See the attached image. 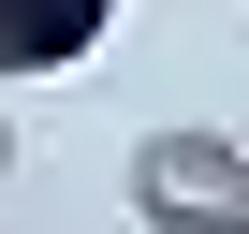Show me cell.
Wrapping results in <instances>:
<instances>
[{
    "label": "cell",
    "mask_w": 249,
    "mask_h": 234,
    "mask_svg": "<svg viewBox=\"0 0 249 234\" xmlns=\"http://www.w3.org/2000/svg\"><path fill=\"white\" fill-rule=\"evenodd\" d=\"M0 176H15V102H0Z\"/></svg>",
    "instance_id": "3957f363"
},
{
    "label": "cell",
    "mask_w": 249,
    "mask_h": 234,
    "mask_svg": "<svg viewBox=\"0 0 249 234\" xmlns=\"http://www.w3.org/2000/svg\"><path fill=\"white\" fill-rule=\"evenodd\" d=\"M117 30V0H0V73H73Z\"/></svg>",
    "instance_id": "7a4b0ae2"
},
{
    "label": "cell",
    "mask_w": 249,
    "mask_h": 234,
    "mask_svg": "<svg viewBox=\"0 0 249 234\" xmlns=\"http://www.w3.org/2000/svg\"><path fill=\"white\" fill-rule=\"evenodd\" d=\"M132 219L147 234H249V147L234 132H147L132 147Z\"/></svg>",
    "instance_id": "6da1fadb"
}]
</instances>
